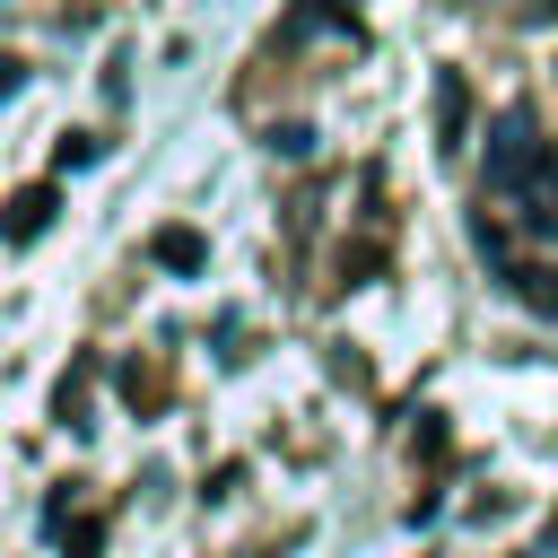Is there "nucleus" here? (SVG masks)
<instances>
[{"instance_id": "39448f33", "label": "nucleus", "mask_w": 558, "mask_h": 558, "mask_svg": "<svg viewBox=\"0 0 558 558\" xmlns=\"http://www.w3.org/2000/svg\"><path fill=\"white\" fill-rule=\"evenodd\" d=\"M506 288H514L523 305H541V314H558V262H541V253H523V262H506Z\"/></svg>"}, {"instance_id": "20e7f679", "label": "nucleus", "mask_w": 558, "mask_h": 558, "mask_svg": "<svg viewBox=\"0 0 558 558\" xmlns=\"http://www.w3.org/2000/svg\"><path fill=\"white\" fill-rule=\"evenodd\" d=\"M52 227V183H26V192H9V218H0V235L9 244H35Z\"/></svg>"}, {"instance_id": "6e6552de", "label": "nucleus", "mask_w": 558, "mask_h": 558, "mask_svg": "<svg viewBox=\"0 0 558 558\" xmlns=\"http://www.w3.org/2000/svg\"><path fill=\"white\" fill-rule=\"evenodd\" d=\"M17 78H26V70H17L9 52H0V96H17Z\"/></svg>"}, {"instance_id": "423d86ee", "label": "nucleus", "mask_w": 558, "mask_h": 558, "mask_svg": "<svg viewBox=\"0 0 558 558\" xmlns=\"http://www.w3.org/2000/svg\"><path fill=\"white\" fill-rule=\"evenodd\" d=\"M148 253H157L166 270H201V262H209V244H201L192 227H157V235H148Z\"/></svg>"}, {"instance_id": "7ed1b4c3", "label": "nucleus", "mask_w": 558, "mask_h": 558, "mask_svg": "<svg viewBox=\"0 0 558 558\" xmlns=\"http://www.w3.org/2000/svg\"><path fill=\"white\" fill-rule=\"evenodd\" d=\"M166 392H174V375H166V357L148 349V357H122V401L148 418V410H166Z\"/></svg>"}, {"instance_id": "0eeeda50", "label": "nucleus", "mask_w": 558, "mask_h": 558, "mask_svg": "<svg viewBox=\"0 0 558 558\" xmlns=\"http://www.w3.org/2000/svg\"><path fill=\"white\" fill-rule=\"evenodd\" d=\"M96 541H105V523H96V514H78V523H61V549H70V558H96Z\"/></svg>"}, {"instance_id": "f03ea898", "label": "nucleus", "mask_w": 558, "mask_h": 558, "mask_svg": "<svg viewBox=\"0 0 558 558\" xmlns=\"http://www.w3.org/2000/svg\"><path fill=\"white\" fill-rule=\"evenodd\" d=\"M462 140H471V87L462 70H436V157H462Z\"/></svg>"}, {"instance_id": "f257e3e1", "label": "nucleus", "mask_w": 558, "mask_h": 558, "mask_svg": "<svg viewBox=\"0 0 558 558\" xmlns=\"http://www.w3.org/2000/svg\"><path fill=\"white\" fill-rule=\"evenodd\" d=\"M471 227L497 270L558 244V140H541V122L523 105H506L488 122V183H480Z\"/></svg>"}]
</instances>
